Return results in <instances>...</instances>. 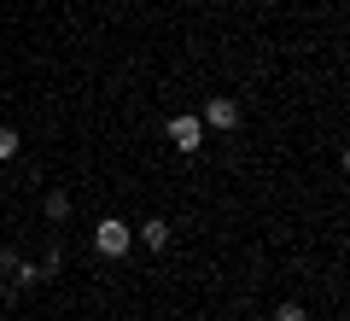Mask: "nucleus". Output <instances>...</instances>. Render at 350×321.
I'll list each match as a JSON object with an SVG mask.
<instances>
[{
  "mask_svg": "<svg viewBox=\"0 0 350 321\" xmlns=\"http://www.w3.org/2000/svg\"><path fill=\"white\" fill-rule=\"evenodd\" d=\"M129 240L135 234H129L123 216H105V222L94 228V251H100V257H129Z\"/></svg>",
  "mask_w": 350,
  "mask_h": 321,
  "instance_id": "f257e3e1",
  "label": "nucleus"
},
{
  "mask_svg": "<svg viewBox=\"0 0 350 321\" xmlns=\"http://www.w3.org/2000/svg\"><path fill=\"white\" fill-rule=\"evenodd\" d=\"M199 123H204V129H222V135H228V129H239V99H234V94H211Z\"/></svg>",
  "mask_w": 350,
  "mask_h": 321,
  "instance_id": "f03ea898",
  "label": "nucleus"
},
{
  "mask_svg": "<svg viewBox=\"0 0 350 321\" xmlns=\"http://www.w3.org/2000/svg\"><path fill=\"white\" fill-rule=\"evenodd\" d=\"M170 140H175V152H199L204 146V123H199V117H187V112L170 117Z\"/></svg>",
  "mask_w": 350,
  "mask_h": 321,
  "instance_id": "7ed1b4c3",
  "label": "nucleus"
},
{
  "mask_svg": "<svg viewBox=\"0 0 350 321\" xmlns=\"http://www.w3.org/2000/svg\"><path fill=\"white\" fill-rule=\"evenodd\" d=\"M140 246L163 251V246H170V222H163V216H146V222H140Z\"/></svg>",
  "mask_w": 350,
  "mask_h": 321,
  "instance_id": "20e7f679",
  "label": "nucleus"
},
{
  "mask_svg": "<svg viewBox=\"0 0 350 321\" xmlns=\"http://www.w3.org/2000/svg\"><path fill=\"white\" fill-rule=\"evenodd\" d=\"M64 216H70V193L53 187V193H47V222H64Z\"/></svg>",
  "mask_w": 350,
  "mask_h": 321,
  "instance_id": "39448f33",
  "label": "nucleus"
},
{
  "mask_svg": "<svg viewBox=\"0 0 350 321\" xmlns=\"http://www.w3.org/2000/svg\"><path fill=\"white\" fill-rule=\"evenodd\" d=\"M0 158H18V129L0 123Z\"/></svg>",
  "mask_w": 350,
  "mask_h": 321,
  "instance_id": "423d86ee",
  "label": "nucleus"
},
{
  "mask_svg": "<svg viewBox=\"0 0 350 321\" xmlns=\"http://www.w3.org/2000/svg\"><path fill=\"white\" fill-rule=\"evenodd\" d=\"M275 321H310V309H304V304H280Z\"/></svg>",
  "mask_w": 350,
  "mask_h": 321,
  "instance_id": "0eeeda50",
  "label": "nucleus"
},
{
  "mask_svg": "<svg viewBox=\"0 0 350 321\" xmlns=\"http://www.w3.org/2000/svg\"><path fill=\"white\" fill-rule=\"evenodd\" d=\"M59 263H64V251H59V246H47V257H41V274H59Z\"/></svg>",
  "mask_w": 350,
  "mask_h": 321,
  "instance_id": "6e6552de",
  "label": "nucleus"
}]
</instances>
